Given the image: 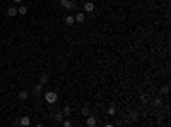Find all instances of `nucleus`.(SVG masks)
<instances>
[{
  "mask_svg": "<svg viewBox=\"0 0 171 127\" xmlns=\"http://www.w3.org/2000/svg\"><path fill=\"white\" fill-rule=\"evenodd\" d=\"M45 101L50 103V105H53V103L57 101V93H55V91H48V93L45 95Z\"/></svg>",
  "mask_w": 171,
  "mask_h": 127,
  "instance_id": "f257e3e1",
  "label": "nucleus"
},
{
  "mask_svg": "<svg viewBox=\"0 0 171 127\" xmlns=\"http://www.w3.org/2000/svg\"><path fill=\"white\" fill-rule=\"evenodd\" d=\"M62 7L70 10V9H74V7H75V2H70V0H62Z\"/></svg>",
  "mask_w": 171,
  "mask_h": 127,
  "instance_id": "f03ea898",
  "label": "nucleus"
},
{
  "mask_svg": "<svg viewBox=\"0 0 171 127\" xmlns=\"http://www.w3.org/2000/svg\"><path fill=\"white\" fill-rule=\"evenodd\" d=\"M84 10H86V12H93V10H94L93 2H86V3H84Z\"/></svg>",
  "mask_w": 171,
  "mask_h": 127,
  "instance_id": "7ed1b4c3",
  "label": "nucleus"
},
{
  "mask_svg": "<svg viewBox=\"0 0 171 127\" xmlns=\"http://www.w3.org/2000/svg\"><path fill=\"white\" fill-rule=\"evenodd\" d=\"M16 14H17V9H16V7H9V9H7V16H9V17H14Z\"/></svg>",
  "mask_w": 171,
  "mask_h": 127,
  "instance_id": "20e7f679",
  "label": "nucleus"
},
{
  "mask_svg": "<svg viewBox=\"0 0 171 127\" xmlns=\"http://www.w3.org/2000/svg\"><path fill=\"white\" fill-rule=\"evenodd\" d=\"M41 89H43V84H41V83H39V84H36V86L33 88V95H39V93H41Z\"/></svg>",
  "mask_w": 171,
  "mask_h": 127,
  "instance_id": "39448f33",
  "label": "nucleus"
},
{
  "mask_svg": "<svg viewBox=\"0 0 171 127\" xmlns=\"http://www.w3.org/2000/svg\"><path fill=\"white\" fill-rule=\"evenodd\" d=\"M74 22H75V17H72V16H67V17H65V24H67V26H72Z\"/></svg>",
  "mask_w": 171,
  "mask_h": 127,
  "instance_id": "423d86ee",
  "label": "nucleus"
},
{
  "mask_svg": "<svg viewBox=\"0 0 171 127\" xmlns=\"http://www.w3.org/2000/svg\"><path fill=\"white\" fill-rule=\"evenodd\" d=\"M19 124H21V126H29L31 120H29V117H22V119L19 120Z\"/></svg>",
  "mask_w": 171,
  "mask_h": 127,
  "instance_id": "0eeeda50",
  "label": "nucleus"
},
{
  "mask_svg": "<svg viewBox=\"0 0 171 127\" xmlns=\"http://www.w3.org/2000/svg\"><path fill=\"white\" fill-rule=\"evenodd\" d=\"M17 12H19V14H22V16H24V14H26V12H28V7H26V5H19V9H17Z\"/></svg>",
  "mask_w": 171,
  "mask_h": 127,
  "instance_id": "6e6552de",
  "label": "nucleus"
},
{
  "mask_svg": "<svg viewBox=\"0 0 171 127\" xmlns=\"http://www.w3.org/2000/svg\"><path fill=\"white\" fill-rule=\"evenodd\" d=\"M75 21H79V22H84V21H86V16L80 12V14H77V16H75Z\"/></svg>",
  "mask_w": 171,
  "mask_h": 127,
  "instance_id": "1a4fd4ad",
  "label": "nucleus"
},
{
  "mask_svg": "<svg viewBox=\"0 0 171 127\" xmlns=\"http://www.w3.org/2000/svg\"><path fill=\"white\" fill-rule=\"evenodd\" d=\"M50 81V77H48V74H41V84H46Z\"/></svg>",
  "mask_w": 171,
  "mask_h": 127,
  "instance_id": "9d476101",
  "label": "nucleus"
},
{
  "mask_svg": "<svg viewBox=\"0 0 171 127\" xmlns=\"http://www.w3.org/2000/svg\"><path fill=\"white\" fill-rule=\"evenodd\" d=\"M87 126H89V127L96 126V119H94V117H89V119H87Z\"/></svg>",
  "mask_w": 171,
  "mask_h": 127,
  "instance_id": "9b49d317",
  "label": "nucleus"
},
{
  "mask_svg": "<svg viewBox=\"0 0 171 127\" xmlns=\"http://www.w3.org/2000/svg\"><path fill=\"white\" fill-rule=\"evenodd\" d=\"M62 112H63V115L67 117V115H70V113H72V108H70V106H65V108H63Z\"/></svg>",
  "mask_w": 171,
  "mask_h": 127,
  "instance_id": "f8f14e48",
  "label": "nucleus"
},
{
  "mask_svg": "<svg viewBox=\"0 0 171 127\" xmlns=\"http://www.w3.org/2000/svg\"><path fill=\"white\" fill-rule=\"evenodd\" d=\"M55 119H57L58 122H62V119H63V112H58V113L55 115Z\"/></svg>",
  "mask_w": 171,
  "mask_h": 127,
  "instance_id": "ddd939ff",
  "label": "nucleus"
},
{
  "mask_svg": "<svg viewBox=\"0 0 171 127\" xmlns=\"http://www.w3.org/2000/svg\"><path fill=\"white\" fill-rule=\"evenodd\" d=\"M19 98H21V100H26V98H28V91H21V93H19Z\"/></svg>",
  "mask_w": 171,
  "mask_h": 127,
  "instance_id": "4468645a",
  "label": "nucleus"
},
{
  "mask_svg": "<svg viewBox=\"0 0 171 127\" xmlns=\"http://www.w3.org/2000/svg\"><path fill=\"white\" fill-rule=\"evenodd\" d=\"M89 113H91V110H89L87 106H86V108H82V115H89Z\"/></svg>",
  "mask_w": 171,
  "mask_h": 127,
  "instance_id": "2eb2a0df",
  "label": "nucleus"
},
{
  "mask_svg": "<svg viewBox=\"0 0 171 127\" xmlns=\"http://www.w3.org/2000/svg\"><path fill=\"white\" fill-rule=\"evenodd\" d=\"M62 124H63V127H70V126H72V122H70V120H62Z\"/></svg>",
  "mask_w": 171,
  "mask_h": 127,
  "instance_id": "dca6fc26",
  "label": "nucleus"
},
{
  "mask_svg": "<svg viewBox=\"0 0 171 127\" xmlns=\"http://www.w3.org/2000/svg\"><path fill=\"white\" fill-rule=\"evenodd\" d=\"M108 113H109V115H115V106H109V110H108Z\"/></svg>",
  "mask_w": 171,
  "mask_h": 127,
  "instance_id": "f3484780",
  "label": "nucleus"
},
{
  "mask_svg": "<svg viewBox=\"0 0 171 127\" xmlns=\"http://www.w3.org/2000/svg\"><path fill=\"white\" fill-rule=\"evenodd\" d=\"M14 2H16V3H19V2H21V0H14Z\"/></svg>",
  "mask_w": 171,
  "mask_h": 127,
  "instance_id": "a211bd4d",
  "label": "nucleus"
}]
</instances>
